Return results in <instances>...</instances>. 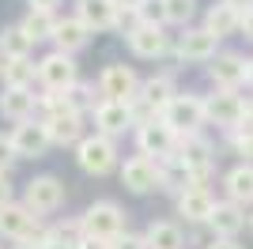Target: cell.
<instances>
[{
    "label": "cell",
    "mask_w": 253,
    "mask_h": 249,
    "mask_svg": "<svg viewBox=\"0 0 253 249\" xmlns=\"http://www.w3.org/2000/svg\"><path fill=\"white\" fill-rule=\"evenodd\" d=\"M80 227H84V238H95V242H114L125 234V211L121 204L114 200H95L80 215Z\"/></svg>",
    "instance_id": "cell-1"
},
{
    "label": "cell",
    "mask_w": 253,
    "mask_h": 249,
    "mask_svg": "<svg viewBox=\"0 0 253 249\" xmlns=\"http://www.w3.org/2000/svg\"><path fill=\"white\" fill-rule=\"evenodd\" d=\"M34 106H38V98H34L31 87H4L0 91V117H8V121H31L34 117Z\"/></svg>",
    "instance_id": "cell-20"
},
{
    "label": "cell",
    "mask_w": 253,
    "mask_h": 249,
    "mask_svg": "<svg viewBox=\"0 0 253 249\" xmlns=\"http://www.w3.org/2000/svg\"><path fill=\"white\" fill-rule=\"evenodd\" d=\"M11 204V181L8 174H0V208H8Z\"/></svg>",
    "instance_id": "cell-37"
},
{
    "label": "cell",
    "mask_w": 253,
    "mask_h": 249,
    "mask_svg": "<svg viewBox=\"0 0 253 249\" xmlns=\"http://www.w3.org/2000/svg\"><path fill=\"white\" fill-rule=\"evenodd\" d=\"M140 4H144V0H114L117 11H140Z\"/></svg>",
    "instance_id": "cell-40"
},
{
    "label": "cell",
    "mask_w": 253,
    "mask_h": 249,
    "mask_svg": "<svg viewBox=\"0 0 253 249\" xmlns=\"http://www.w3.org/2000/svg\"><path fill=\"white\" fill-rule=\"evenodd\" d=\"M31 45L34 42L19 31V23L15 27H0V57L8 61V57H31Z\"/></svg>",
    "instance_id": "cell-29"
},
{
    "label": "cell",
    "mask_w": 253,
    "mask_h": 249,
    "mask_svg": "<svg viewBox=\"0 0 253 249\" xmlns=\"http://www.w3.org/2000/svg\"><path fill=\"white\" fill-rule=\"evenodd\" d=\"M208 76L219 91H238V83H246V57L238 53H215V61H208Z\"/></svg>",
    "instance_id": "cell-14"
},
{
    "label": "cell",
    "mask_w": 253,
    "mask_h": 249,
    "mask_svg": "<svg viewBox=\"0 0 253 249\" xmlns=\"http://www.w3.org/2000/svg\"><path fill=\"white\" fill-rule=\"evenodd\" d=\"M208 227L215 238H234L246 227V208H238L234 200H215V208L208 215Z\"/></svg>",
    "instance_id": "cell-19"
},
{
    "label": "cell",
    "mask_w": 253,
    "mask_h": 249,
    "mask_svg": "<svg viewBox=\"0 0 253 249\" xmlns=\"http://www.w3.org/2000/svg\"><path fill=\"white\" fill-rule=\"evenodd\" d=\"M11 147H15V159H42L45 147H49V132H45L42 117H31V121H19L8 132Z\"/></svg>",
    "instance_id": "cell-11"
},
{
    "label": "cell",
    "mask_w": 253,
    "mask_h": 249,
    "mask_svg": "<svg viewBox=\"0 0 253 249\" xmlns=\"http://www.w3.org/2000/svg\"><path fill=\"white\" fill-rule=\"evenodd\" d=\"M76 19L87 23L91 31H114L117 8L114 0H76Z\"/></svg>",
    "instance_id": "cell-21"
},
{
    "label": "cell",
    "mask_w": 253,
    "mask_h": 249,
    "mask_svg": "<svg viewBox=\"0 0 253 249\" xmlns=\"http://www.w3.org/2000/svg\"><path fill=\"white\" fill-rule=\"evenodd\" d=\"M246 83L253 87V61H246Z\"/></svg>",
    "instance_id": "cell-42"
},
{
    "label": "cell",
    "mask_w": 253,
    "mask_h": 249,
    "mask_svg": "<svg viewBox=\"0 0 253 249\" xmlns=\"http://www.w3.org/2000/svg\"><path fill=\"white\" fill-rule=\"evenodd\" d=\"M144 238H148L151 249H185V234H181L178 223H167V219H159L144 230Z\"/></svg>",
    "instance_id": "cell-27"
},
{
    "label": "cell",
    "mask_w": 253,
    "mask_h": 249,
    "mask_svg": "<svg viewBox=\"0 0 253 249\" xmlns=\"http://www.w3.org/2000/svg\"><path fill=\"white\" fill-rule=\"evenodd\" d=\"M238 31H242L246 38L253 42V8H250V11H242V27H238Z\"/></svg>",
    "instance_id": "cell-38"
},
{
    "label": "cell",
    "mask_w": 253,
    "mask_h": 249,
    "mask_svg": "<svg viewBox=\"0 0 253 249\" xmlns=\"http://www.w3.org/2000/svg\"><path fill=\"white\" fill-rule=\"evenodd\" d=\"M223 4H231L234 11H250L253 8V0H223Z\"/></svg>",
    "instance_id": "cell-41"
},
{
    "label": "cell",
    "mask_w": 253,
    "mask_h": 249,
    "mask_svg": "<svg viewBox=\"0 0 253 249\" xmlns=\"http://www.w3.org/2000/svg\"><path fill=\"white\" fill-rule=\"evenodd\" d=\"M136 15H140V23H148V27H163V23H167V0H144Z\"/></svg>",
    "instance_id": "cell-32"
},
{
    "label": "cell",
    "mask_w": 253,
    "mask_h": 249,
    "mask_svg": "<svg viewBox=\"0 0 253 249\" xmlns=\"http://www.w3.org/2000/svg\"><path fill=\"white\" fill-rule=\"evenodd\" d=\"M110 246H114V249H148V238H144V234H132V230H125V234H121V238H114Z\"/></svg>",
    "instance_id": "cell-33"
},
{
    "label": "cell",
    "mask_w": 253,
    "mask_h": 249,
    "mask_svg": "<svg viewBox=\"0 0 253 249\" xmlns=\"http://www.w3.org/2000/svg\"><path fill=\"white\" fill-rule=\"evenodd\" d=\"M250 230H253V215H250Z\"/></svg>",
    "instance_id": "cell-43"
},
{
    "label": "cell",
    "mask_w": 253,
    "mask_h": 249,
    "mask_svg": "<svg viewBox=\"0 0 253 249\" xmlns=\"http://www.w3.org/2000/svg\"><path fill=\"white\" fill-rule=\"evenodd\" d=\"M193 15H197V0H167V23L185 27Z\"/></svg>",
    "instance_id": "cell-31"
},
{
    "label": "cell",
    "mask_w": 253,
    "mask_h": 249,
    "mask_svg": "<svg viewBox=\"0 0 253 249\" xmlns=\"http://www.w3.org/2000/svg\"><path fill=\"white\" fill-rule=\"evenodd\" d=\"M0 76H4V87H31L38 80V64L31 57H8V61L0 64Z\"/></svg>",
    "instance_id": "cell-26"
},
{
    "label": "cell",
    "mask_w": 253,
    "mask_h": 249,
    "mask_svg": "<svg viewBox=\"0 0 253 249\" xmlns=\"http://www.w3.org/2000/svg\"><path fill=\"white\" fill-rule=\"evenodd\" d=\"M174 159L189 170L193 189H204V181H208V174H211V166H215V147H211V140H204L201 132H193V136H181V140H178Z\"/></svg>",
    "instance_id": "cell-2"
},
{
    "label": "cell",
    "mask_w": 253,
    "mask_h": 249,
    "mask_svg": "<svg viewBox=\"0 0 253 249\" xmlns=\"http://www.w3.org/2000/svg\"><path fill=\"white\" fill-rule=\"evenodd\" d=\"M27 4H31V11H53L61 0H27Z\"/></svg>",
    "instance_id": "cell-39"
},
{
    "label": "cell",
    "mask_w": 253,
    "mask_h": 249,
    "mask_svg": "<svg viewBox=\"0 0 253 249\" xmlns=\"http://www.w3.org/2000/svg\"><path fill=\"white\" fill-rule=\"evenodd\" d=\"M38 219L27 204H15L11 200L8 208H0V238L15 242V246H34L42 242V230H38Z\"/></svg>",
    "instance_id": "cell-3"
},
{
    "label": "cell",
    "mask_w": 253,
    "mask_h": 249,
    "mask_svg": "<svg viewBox=\"0 0 253 249\" xmlns=\"http://www.w3.org/2000/svg\"><path fill=\"white\" fill-rule=\"evenodd\" d=\"M45 121V132H49V144H76L80 147V140H84V114H76V110H61V114H49L42 117Z\"/></svg>",
    "instance_id": "cell-15"
},
{
    "label": "cell",
    "mask_w": 253,
    "mask_h": 249,
    "mask_svg": "<svg viewBox=\"0 0 253 249\" xmlns=\"http://www.w3.org/2000/svg\"><path fill=\"white\" fill-rule=\"evenodd\" d=\"M121 185L128 193H155V189H163V166L148 155H132L121 166Z\"/></svg>",
    "instance_id": "cell-10"
},
{
    "label": "cell",
    "mask_w": 253,
    "mask_h": 249,
    "mask_svg": "<svg viewBox=\"0 0 253 249\" xmlns=\"http://www.w3.org/2000/svg\"><path fill=\"white\" fill-rule=\"evenodd\" d=\"M91 34H95V31H91L87 23H80L76 15H64V19H57L53 45H57V53H68V57H72V53H80L87 42H91Z\"/></svg>",
    "instance_id": "cell-18"
},
{
    "label": "cell",
    "mask_w": 253,
    "mask_h": 249,
    "mask_svg": "<svg viewBox=\"0 0 253 249\" xmlns=\"http://www.w3.org/2000/svg\"><path fill=\"white\" fill-rule=\"evenodd\" d=\"M204 114H208V121L223 124V128H234L246 114V102L238 91H211L204 94Z\"/></svg>",
    "instance_id": "cell-13"
},
{
    "label": "cell",
    "mask_w": 253,
    "mask_h": 249,
    "mask_svg": "<svg viewBox=\"0 0 253 249\" xmlns=\"http://www.w3.org/2000/svg\"><path fill=\"white\" fill-rule=\"evenodd\" d=\"M178 61L181 64H204V61H215L219 53V38L208 34L204 27H185V34L178 38Z\"/></svg>",
    "instance_id": "cell-12"
},
{
    "label": "cell",
    "mask_w": 253,
    "mask_h": 249,
    "mask_svg": "<svg viewBox=\"0 0 253 249\" xmlns=\"http://www.w3.org/2000/svg\"><path fill=\"white\" fill-rule=\"evenodd\" d=\"M234 144V151L246 159V163H253V136H246V140H231Z\"/></svg>",
    "instance_id": "cell-35"
},
{
    "label": "cell",
    "mask_w": 253,
    "mask_h": 249,
    "mask_svg": "<svg viewBox=\"0 0 253 249\" xmlns=\"http://www.w3.org/2000/svg\"><path fill=\"white\" fill-rule=\"evenodd\" d=\"M128 49L144 57V61H155L163 53H170V34L163 27H148V23H140L136 31L128 34Z\"/></svg>",
    "instance_id": "cell-17"
},
{
    "label": "cell",
    "mask_w": 253,
    "mask_h": 249,
    "mask_svg": "<svg viewBox=\"0 0 253 249\" xmlns=\"http://www.w3.org/2000/svg\"><path fill=\"white\" fill-rule=\"evenodd\" d=\"M19 31L27 34L31 42H45V38L53 42L57 15H53V11H27V15H23V23H19Z\"/></svg>",
    "instance_id": "cell-28"
},
{
    "label": "cell",
    "mask_w": 253,
    "mask_h": 249,
    "mask_svg": "<svg viewBox=\"0 0 253 249\" xmlns=\"http://www.w3.org/2000/svg\"><path fill=\"white\" fill-rule=\"evenodd\" d=\"M64 98H68V110H76V114H84V110H91V114H95V106L102 102V98H98V87L95 83H72V87H68V91H64Z\"/></svg>",
    "instance_id": "cell-30"
},
{
    "label": "cell",
    "mask_w": 253,
    "mask_h": 249,
    "mask_svg": "<svg viewBox=\"0 0 253 249\" xmlns=\"http://www.w3.org/2000/svg\"><path fill=\"white\" fill-rule=\"evenodd\" d=\"M211 208H215V200H211L208 189H185L178 197V215L185 223H208Z\"/></svg>",
    "instance_id": "cell-23"
},
{
    "label": "cell",
    "mask_w": 253,
    "mask_h": 249,
    "mask_svg": "<svg viewBox=\"0 0 253 249\" xmlns=\"http://www.w3.org/2000/svg\"><path fill=\"white\" fill-rule=\"evenodd\" d=\"M98 94L106 102H132L140 94V76L128 64H106L98 76Z\"/></svg>",
    "instance_id": "cell-8"
},
{
    "label": "cell",
    "mask_w": 253,
    "mask_h": 249,
    "mask_svg": "<svg viewBox=\"0 0 253 249\" xmlns=\"http://www.w3.org/2000/svg\"><path fill=\"white\" fill-rule=\"evenodd\" d=\"M242 27V11H234L231 4H211L208 11H204V31L215 34V38H227V34H234Z\"/></svg>",
    "instance_id": "cell-25"
},
{
    "label": "cell",
    "mask_w": 253,
    "mask_h": 249,
    "mask_svg": "<svg viewBox=\"0 0 253 249\" xmlns=\"http://www.w3.org/2000/svg\"><path fill=\"white\" fill-rule=\"evenodd\" d=\"M38 83L45 91H68L72 83H80V64L68 57V53H45L38 61Z\"/></svg>",
    "instance_id": "cell-9"
},
{
    "label": "cell",
    "mask_w": 253,
    "mask_h": 249,
    "mask_svg": "<svg viewBox=\"0 0 253 249\" xmlns=\"http://www.w3.org/2000/svg\"><path fill=\"white\" fill-rule=\"evenodd\" d=\"M23 204L31 208L34 215H49L64 204V181L53 174H38L27 181V193H23Z\"/></svg>",
    "instance_id": "cell-7"
},
{
    "label": "cell",
    "mask_w": 253,
    "mask_h": 249,
    "mask_svg": "<svg viewBox=\"0 0 253 249\" xmlns=\"http://www.w3.org/2000/svg\"><path fill=\"white\" fill-rule=\"evenodd\" d=\"M132 128V114H128V102H98L95 106V132L98 136H125Z\"/></svg>",
    "instance_id": "cell-16"
},
{
    "label": "cell",
    "mask_w": 253,
    "mask_h": 249,
    "mask_svg": "<svg viewBox=\"0 0 253 249\" xmlns=\"http://www.w3.org/2000/svg\"><path fill=\"white\" fill-rule=\"evenodd\" d=\"M159 117H163L178 136L201 132V124L208 121V114H204V94H178V98H174Z\"/></svg>",
    "instance_id": "cell-5"
},
{
    "label": "cell",
    "mask_w": 253,
    "mask_h": 249,
    "mask_svg": "<svg viewBox=\"0 0 253 249\" xmlns=\"http://www.w3.org/2000/svg\"><path fill=\"white\" fill-rule=\"evenodd\" d=\"M223 185H227V200H234L238 208L253 204V163H238L234 170H227Z\"/></svg>",
    "instance_id": "cell-24"
},
{
    "label": "cell",
    "mask_w": 253,
    "mask_h": 249,
    "mask_svg": "<svg viewBox=\"0 0 253 249\" xmlns=\"http://www.w3.org/2000/svg\"><path fill=\"white\" fill-rule=\"evenodd\" d=\"M0 64H4V61H0Z\"/></svg>",
    "instance_id": "cell-44"
},
{
    "label": "cell",
    "mask_w": 253,
    "mask_h": 249,
    "mask_svg": "<svg viewBox=\"0 0 253 249\" xmlns=\"http://www.w3.org/2000/svg\"><path fill=\"white\" fill-rule=\"evenodd\" d=\"M15 163V147H11V140L4 132H0V174H8V166Z\"/></svg>",
    "instance_id": "cell-34"
},
{
    "label": "cell",
    "mask_w": 253,
    "mask_h": 249,
    "mask_svg": "<svg viewBox=\"0 0 253 249\" xmlns=\"http://www.w3.org/2000/svg\"><path fill=\"white\" fill-rule=\"evenodd\" d=\"M204 249H246V246H242L238 238H211Z\"/></svg>",
    "instance_id": "cell-36"
},
{
    "label": "cell",
    "mask_w": 253,
    "mask_h": 249,
    "mask_svg": "<svg viewBox=\"0 0 253 249\" xmlns=\"http://www.w3.org/2000/svg\"><path fill=\"white\" fill-rule=\"evenodd\" d=\"M178 94H181V91L174 87V76H170V72H159V76H151V80L140 83V98H144L151 110H159V114H163V110H167Z\"/></svg>",
    "instance_id": "cell-22"
},
{
    "label": "cell",
    "mask_w": 253,
    "mask_h": 249,
    "mask_svg": "<svg viewBox=\"0 0 253 249\" xmlns=\"http://www.w3.org/2000/svg\"><path fill=\"white\" fill-rule=\"evenodd\" d=\"M178 140L181 136L170 128L163 117H155L151 124H144V128H136V144H140V155L155 159V163H167V159H174V151H178Z\"/></svg>",
    "instance_id": "cell-6"
},
{
    "label": "cell",
    "mask_w": 253,
    "mask_h": 249,
    "mask_svg": "<svg viewBox=\"0 0 253 249\" xmlns=\"http://www.w3.org/2000/svg\"><path fill=\"white\" fill-rule=\"evenodd\" d=\"M76 163H80V170L91 177H106L110 170L117 166V144L110 140V136H84L80 140V147H76Z\"/></svg>",
    "instance_id": "cell-4"
}]
</instances>
